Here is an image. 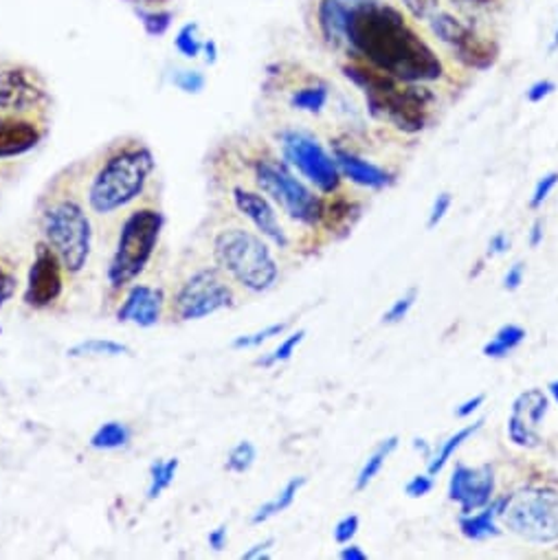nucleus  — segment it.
Segmentation results:
<instances>
[{
	"mask_svg": "<svg viewBox=\"0 0 558 560\" xmlns=\"http://www.w3.org/2000/svg\"><path fill=\"white\" fill-rule=\"evenodd\" d=\"M314 23L330 49L400 82L426 86L446 73L433 38L398 0H317Z\"/></svg>",
	"mask_w": 558,
	"mask_h": 560,
	"instance_id": "f257e3e1",
	"label": "nucleus"
},
{
	"mask_svg": "<svg viewBox=\"0 0 558 560\" xmlns=\"http://www.w3.org/2000/svg\"><path fill=\"white\" fill-rule=\"evenodd\" d=\"M344 75L365 92L370 115L400 133L416 135L429 126L435 95L424 84H407L365 62L350 60Z\"/></svg>",
	"mask_w": 558,
	"mask_h": 560,
	"instance_id": "f03ea898",
	"label": "nucleus"
},
{
	"mask_svg": "<svg viewBox=\"0 0 558 560\" xmlns=\"http://www.w3.org/2000/svg\"><path fill=\"white\" fill-rule=\"evenodd\" d=\"M154 172V157L148 148H128L110 157L88 187V202L95 213H115L139 198Z\"/></svg>",
	"mask_w": 558,
	"mask_h": 560,
	"instance_id": "7ed1b4c3",
	"label": "nucleus"
},
{
	"mask_svg": "<svg viewBox=\"0 0 558 560\" xmlns=\"http://www.w3.org/2000/svg\"><path fill=\"white\" fill-rule=\"evenodd\" d=\"M426 34L469 71H488L499 60V42L473 16L442 8L424 25Z\"/></svg>",
	"mask_w": 558,
	"mask_h": 560,
	"instance_id": "20e7f679",
	"label": "nucleus"
},
{
	"mask_svg": "<svg viewBox=\"0 0 558 560\" xmlns=\"http://www.w3.org/2000/svg\"><path fill=\"white\" fill-rule=\"evenodd\" d=\"M213 256L222 269L253 293H264L277 282L280 269L269 247L260 236L247 229H227L218 234Z\"/></svg>",
	"mask_w": 558,
	"mask_h": 560,
	"instance_id": "39448f33",
	"label": "nucleus"
},
{
	"mask_svg": "<svg viewBox=\"0 0 558 560\" xmlns=\"http://www.w3.org/2000/svg\"><path fill=\"white\" fill-rule=\"evenodd\" d=\"M163 215L154 209H139L124 222L117 249L108 266V282L115 290L135 282L148 266L159 245Z\"/></svg>",
	"mask_w": 558,
	"mask_h": 560,
	"instance_id": "423d86ee",
	"label": "nucleus"
},
{
	"mask_svg": "<svg viewBox=\"0 0 558 560\" xmlns=\"http://www.w3.org/2000/svg\"><path fill=\"white\" fill-rule=\"evenodd\" d=\"M501 523L523 540H558V490L547 486H528L501 499Z\"/></svg>",
	"mask_w": 558,
	"mask_h": 560,
	"instance_id": "0eeeda50",
	"label": "nucleus"
},
{
	"mask_svg": "<svg viewBox=\"0 0 558 560\" xmlns=\"http://www.w3.org/2000/svg\"><path fill=\"white\" fill-rule=\"evenodd\" d=\"M258 187L277 202L284 213L301 224H317L325 217V204L314 191H310L286 163L273 159H260L253 163Z\"/></svg>",
	"mask_w": 558,
	"mask_h": 560,
	"instance_id": "6e6552de",
	"label": "nucleus"
},
{
	"mask_svg": "<svg viewBox=\"0 0 558 560\" xmlns=\"http://www.w3.org/2000/svg\"><path fill=\"white\" fill-rule=\"evenodd\" d=\"M47 245L58 253L64 271L79 273L90 256V220L75 200L53 204L45 215Z\"/></svg>",
	"mask_w": 558,
	"mask_h": 560,
	"instance_id": "1a4fd4ad",
	"label": "nucleus"
},
{
	"mask_svg": "<svg viewBox=\"0 0 558 560\" xmlns=\"http://www.w3.org/2000/svg\"><path fill=\"white\" fill-rule=\"evenodd\" d=\"M282 152L290 167L308 178L321 194H334L342 185V172L323 146L308 133L286 130L282 135Z\"/></svg>",
	"mask_w": 558,
	"mask_h": 560,
	"instance_id": "9d476101",
	"label": "nucleus"
},
{
	"mask_svg": "<svg viewBox=\"0 0 558 560\" xmlns=\"http://www.w3.org/2000/svg\"><path fill=\"white\" fill-rule=\"evenodd\" d=\"M234 303L232 288L220 279L215 271L194 273L178 290L174 299V310L181 321H198L218 310H225Z\"/></svg>",
	"mask_w": 558,
	"mask_h": 560,
	"instance_id": "9b49d317",
	"label": "nucleus"
},
{
	"mask_svg": "<svg viewBox=\"0 0 558 560\" xmlns=\"http://www.w3.org/2000/svg\"><path fill=\"white\" fill-rule=\"evenodd\" d=\"M549 400L541 389H528L517 396L508 418V439L521 448H538L541 446V424L547 415Z\"/></svg>",
	"mask_w": 558,
	"mask_h": 560,
	"instance_id": "f8f14e48",
	"label": "nucleus"
},
{
	"mask_svg": "<svg viewBox=\"0 0 558 560\" xmlns=\"http://www.w3.org/2000/svg\"><path fill=\"white\" fill-rule=\"evenodd\" d=\"M495 495V471L491 464L464 466L458 464L449 480V499L460 506L462 514L478 512L493 501Z\"/></svg>",
	"mask_w": 558,
	"mask_h": 560,
	"instance_id": "ddd939ff",
	"label": "nucleus"
},
{
	"mask_svg": "<svg viewBox=\"0 0 558 560\" xmlns=\"http://www.w3.org/2000/svg\"><path fill=\"white\" fill-rule=\"evenodd\" d=\"M62 262L58 253L49 245H40L36 251V260L29 271V282L25 290V301L32 308H47L55 303L62 295Z\"/></svg>",
	"mask_w": 558,
	"mask_h": 560,
	"instance_id": "4468645a",
	"label": "nucleus"
},
{
	"mask_svg": "<svg viewBox=\"0 0 558 560\" xmlns=\"http://www.w3.org/2000/svg\"><path fill=\"white\" fill-rule=\"evenodd\" d=\"M234 202H236L238 211L256 224L258 232L264 238H269L271 242H275L282 249L288 245V238H286L282 224L277 220V213L264 196H260L256 191H247L243 187H236L234 189Z\"/></svg>",
	"mask_w": 558,
	"mask_h": 560,
	"instance_id": "2eb2a0df",
	"label": "nucleus"
},
{
	"mask_svg": "<svg viewBox=\"0 0 558 560\" xmlns=\"http://www.w3.org/2000/svg\"><path fill=\"white\" fill-rule=\"evenodd\" d=\"M45 99L42 88L25 71L0 73V112H25L34 110L38 101Z\"/></svg>",
	"mask_w": 558,
	"mask_h": 560,
	"instance_id": "dca6fc26",
	"label": "nucleus"
},
{
	"mask_svg": "<svg viewBox=\"0 0 558 560\" xmlns=\"http://www.w3.org/2000/svg\"><path fill=\"white\" fill-rule=\"evenodd\" d=\"M42 139V128L25 117L0 112V159H14L34 150Z\"/></svg>",
	"mask_w": 558,
	"mask_h": 560,
	"instance_id": "f3484780",
	"label": "nucleus"
},
{
	"mask_svg": "<svg viewBox=\"0 0 558 560\" xmlns=\"http://www.w3.org/2000/svg\"><path fill=\"white\" fill-rule=\"evenodd\" d=\"M163 290L152 286H133L126 301L122 303L117 319L122 323H135L139 327H152L161 319Z\"/></svg>",
	"mask_w": 558,
	"mask_h": 560,
	"instance_id": "a211bd4d",
	"label": "nucleus"
},
{
	"mask_svg": "<svg viewBox=\"0 0 558 560\" xmlns=\"http://www.w3.org/2000/svg\"><path fill=\"white\" fill-rule=\"evenodd\" d=\"M334 163H337L342 176L350 178L352 183L361 185V187H370V189H383L389 185L392 176L389 172H385L383 167L361 159L359 154L344 150V148H334Z\"/></svg>",
	"mask_w": 558,
	"mask_h": 560,
	"instance_id": "6ab92c4d",
	"label": "nucleus"
},
{
	"mask_svg": "<svg viewBox=\"0 0 558 560\" xmlns=\"http://www.w3.org/2000/svg\"><path fill=\"white\" fill-rule=\"evenodd\" d=\"M499 508H501V499H493L486 508H482V512L462 514L460 517V532L469 540H488V538L501 536V530L497 525Z\"/></svg>",
	"mask_w": 558,
	"mask_h": 560,
	"instance_id": "aec40b11",
	"label": "nucleus"
},
{
	"mask_svg": "<svg viewBox=\"0 0 558 560\" xmlns=\"http://www.w3.org/2000/svg\"><path fill=\"white\" fill-rule=\"evenodd\" d=\"M482 426H484V418H480L478 422H473V424H469V426L456 431L451 437H446V439L435 448V453H431V458H429V475L435 477L437 473H442L444 466L449 464V460L460 451L462 444L469 441Z\"/></svg>",
	"mask_w": 558,
	"mask_h": 560,
	"instance_id": "412c9836",
	"label": "nucleus"
},
{
	"mask_svg": "<svg viewBox=\"0 0 558 560\" xmlns=\"http://www.w3.org/2000/svg\"><path fill=\"white\" fill-rule=\"evenodd\" d=\"M398 444H400L398 435H392V437H385V439L374 448L372 456L365 460V464L361 466V471H359V475H357V482H355V490H357V493L368 490V486L379 477V473L385 469L387 460L394 456Z\"/></svg>",
	"mask_w": 558,
	"mask_h": 560,
	"instance_id": "4be33fe9",
	"label": "nucleus"
},
{
	"mask_svg": "<svg viewBox=\"0 0 558 560\" xmlns=\"http://www.w3.org/2000/svg\"><path fill=\"white\" fill-rule=\"evenodd\" d=\"M306 484H308V480L301 477V475H299V477H293L290 482H286V486H284L273 499H269L266 503H262V506L253 512L251 523H253V525H260V523H266V521H271L273 517L286 512V510L295 503L297 495L301 493V488H303Z\"/></svg>",
	"mask_w": 558,
	"mask_h": 560,
	"instance_id": "5701e85b",
	"label": "nucleus"
},
{
	"mask_svg": "<svg viewBox=\"0 0 558 560\" xmlns=\"http://www.w3.org/2000/svg\"><path fill=\"white\" fill-rule=\"evenodd\" d=\"M525 329L514 323L501 325L493 339L482 348V354L486 359H506L510 352H514L525 341Z\"/></svg>",
	"mask_w": 558,
	"mask_h": 560,
	"instance_id": "b1692460",
	"label": "nucleus"
},
{
	"mask_svg": "<svg viewBox=\"0 0 558 560\" xmlns=\"http://www.w3.org/2000/svg\"><path fill=\"white\" fill-rule=\"evenodd\" d=\"M128 441H131V428L117 420L103 422L90 435V446L95 451H120V448L128 446Z\"/></svg>",
	"mask_w": 558,
	"mask_h": 560,
	"instance_id": "393cba45",
	"label": "nucleus"
},
{
	"mask_svg": "<svg viewBox=\"0 0 558 560\" xmlns=\"http://www.w3.org/2000/svg\"><path fill=\"white\" fill-rule=\"evenodd\" d=\"M66 354L71 359H86V357H106V359H115V357H128L133 354V350L120 341H110V339H86L75 344L73 348L66 350Z\"/></svg>",
	"mask_w": 558,
	"mask_h": 560,
	"instance_id": "a878e982",
	"label": "nucleus"
},
{
	"mask_svg": "<svg viewBox=\"0 0 558 560\" xmlns=\"http://www.w3.org/2000/svg\"><path fill=\"white\" fill-rule=\"evenodd\" d=\"M178 473V460L170 458V460H157L150 466V484H148V499L154 501L159 499L176 480Z\"/></svg>",
	"mask_w": 558,
	"mask_h": 560,
	"instance_id": "bb28decb",
	"label": "nucleus"
},
{
	"mask_svg": "<svg viewBox=\"0 0 558 560\" xmlns=\"http://www.w3.org/2000/svg\"><path fill=\"white\" fill-rule=\"evenodd\" d=\"M327 103V88L317 84V86H303L299 90L293 92L290 97V105L297 108V110H303V112H321Z\"/></svg>",
	"mask_w": 558,
	"mask_h": 560,
	"instance_id": "cd10ccee",
	"label": "nucleus"
},
{
	"mask_svg": "<svg viewBox=\"0 0 558 560\" xmlns=\"http://www.w3.org/2000/svg\"><path fill=\"white\" fill-rule=\"evenodd\" d=\"M303 339H306V329L293 332L290 336H286V339H284L271 354H266L264 359H258L256 365H260V368H273V365H280V363L290 361L293 354H295V350L303 344Z\"/></svg>",
	"mask_w": 558,
	"mask_h": 560,
	"instance_id": "c85d7f7f",
	"label": "nucleus"
},
{
	"mask_svg": "<svg viewBox=\"0 0 558 560\" xmlns=\"http://www.w3.org/2000/svg\"><path fill=\"white\" fill-rule=\"evenodd\" d=\"M288 327V321H282V323H273V325H266L264 329H258V332H251V334H240L234 339L232 348L234 350H251V348H260L262 344L275 339V336L284 334Z\"/></svg>",
	"mask_w": 558,
	"mask_h": 560,
	"instance_id": "c756f323",
	"label": "nucleus"
},
{
	"mask_svg": "<svg viewBox=\"0 0 558 560\" xmlns=\"http://www.w3.org/2000/svg\"><path fill=\"white\" fill-rule=\"evenodd\" d=\"M256 460H258V448L249 439H243L232 448L227 456V471L243 475V473L251 471Z\"/></svg>",
	"mask_w": 558,
	"mask_h": 560,
	"instance_id": "7c9ffc66",
	"label": "nucleus"
},
{
	"mask_svg": "<svg viewBox=\"0 0 558 560\" xmlns=\"http://www.w3.org/2000/svg\"><path fill=\"white\" fill-rule=\"evenodd\" d=\"M398 5L418 25H424L431 16H435L444 8V0H398Z\"/></svg>",
	"mask_w": 558,
	"mask_h": 560,
	"instance_id": "2f4dec72",
	"label": "nucleus"
},
{
	"mask_svg": "<svg viewBox=\"0 0 558 560\" xmlns=\"http://www.w3.org/2000/svg\"><path fill=\"white\" fill-rule=\"evenodd\" d=\"M454 8L467 16H482V14H497L506 8L508 0H451Z\"/></svg>",
	"mask_w": 558,
	"mask_h": 560,
	"instance_id": "473e14b6",
	"label": "nucleus"
},
{
	"mask_svg": "<svg viewBox=\"0 0 558 560\" xmlns=\"http://www.w3.org/2000/svg\"><path fill=\"white\" fill-rule=\"evenodd\" d=\"M416 297H418V290H416V288H411V290H407L402 297H398V299L389 306V310L383 314V323H387V325L402 323V321L407 319V314L411 312V308H413V303H416Z\"/></svg>",
	"mask_w": 558,
	"mask_h": 560,
	"instance_id": "72a5a7b5",
	"label": "nucleus"
},
{
	"mask_svg": "<svg viewBox=\"0 0 558 560\" xmlns=\"http://www.w3.org/2000/svg\"><path fill=\"white\" fill-rule=\"evenodd\" d=\"M454 204V196L449 191H442L435 196L433 204H431V211H429V217H426V229H435L437 224L446 217V213H449Z\"/></svg>",
	"mask_w": 558,
	"mask_h": 560,
	"instance_id": "f704fd0d",
	"label": "nucleus"
},
{
	"mask_svg": "<svg viewBox=\"0 0 558 560\" xmlns=\"http://www.w3.org/2000/svg\"><path fill=\"white\" fill-rule=\"evenodd\" d=\"M556 185H558V172H547L545 176H541L536 187H534V191H532L530 207L538 209L549 198V194L556 189Z\"/></svg>",
	"mask_w": 558,
	"mask_h": 560,
	"instance_id": "c9c22d12",
	"label": "nucleus"
},
{
	"mask_svg": "<svg viewBox=\"0 0 558 560\" xmlns=\"http://www.w3.org/2000/svg\"><path fill=\"white\" fill-rule=\"evenodd\" d=\"M359 525H361V521H359L357 514L344 517L337 525H334V540H337L339 545L352 543V538H355L357 532H359Z\"/></svg>",
	"mask_w": 558,
	"mask_h": 560,
	"instance_id": "e433bc0d",
	"label": "nucleus"
},
{
	"mask_svg": "<svg viewBox=\"0 0 558 560\" xmlns=\"http://www.w3.org/2000/svg\"><path fill=\"white\" fill-rule=\"evenodd\" d=\"M435 482H433V475H413L407 486H405V495L411 497V499H420V497H426L431 490H433Z\"/></svg>",
	"mask_w": 558,
	"mask_h": 560,
	"instance_id": "4c0bfd02",
	"label": "nucleus"
},
{
	"mask_svg": "<svg viewBox=\"0 0 558 560\" xmlns=\"http://www.w3.org/2000/svg\"><path fill=\"white\" fill-rule=\"evenodd\" d=\"M554 92H556V84H554L551 79H538V82H534V84L528 88L525 97H528L530 103H541L543 99H547V97L554 95Z\"/></svg>",
	"mask_w": 558,
	"mask_h": 560,
	"instance_id": "58836bf2",
	"label": "nucleus"
},
{
	"mask_svg": "<svg viewBox=\"0 0 558 560\" xmlns=\"http://www.w3.org/2000/svg\"><path fill=\"white\" fill-rule=\"evenodd\" d=\"M523 279H525V264L517 262V264H512V266L508 269V273L504 275V288L510 290V293H514V290L521 288Z\"/></svg>",
	"mask_w": 558,
	"mask_h": 560,
	"instance_id": "ea45409f",
	"label": "nucleus"
},
{
	"mask_svg": "<svg viewBox=\"0 0 558 560\" xmlns=\"http://www.w3.org/2000/svg\"><path fill=\"white\" fill-rule=\"evenodd\" d=\"M14 293H16V277L0 266V308L5 306V301L12 299Z\"/></svg>",
	"mask_w": 558,
	"mask_h": 560,
	"instance_id": "a19ab883",
	"label": "nucleus"
},
{
	"mask_svg": "<svg viewBox=\"0 0 558 560\" xmlns=\"http://www.w3.org/2000/svg\"><path fill=\"white\" fill-rule=\"evenodd\" d=\"M227 540H230V532H227V525H218L215 530L209 532L207 536V543L213 551H222L227 547Z\"/></svg>",
	"mask_w": 558,
	"mask_h": 560,
	"instance_id": "79ce46f5",
	"label": "nucleus"
},
{
	"mask_svg": "<svg viewBox=\"0 0 558 560\" xmlns=\"http://www.w3.org/2000/svg\"><path fill=\"white\" fill-rule=\"evenodd\" d=\"M486 402V394H478L456 407V418H471Z\"/></svg>",
	"mask_w": 558,
	"mask_h": 560,
	"instance_id": "37998d69",
	"label": "nucleus"
},
{
	"mask_svg": "<svg viewBox=\"0 0 558 560\" xmlns=\"http://www.w3.org/2000/svg\"><path fill=\"white\" fill-rule=\"evenodd\" d=\"M508 251H510V238L504 232L495 234L488 242V256H504Z\"/></svg>",
	"mask_w": 558,
	"mask_h": 560,
	"instance_id": "c03bdc74",
	"label": "nucleus"
},
{
	"mask_svg": "<svg viewBox=\"0 0 558 560\" xmlns=\"http://www.w3.org/2000/svg\"><path fill=\"white\" fill-rule=\"evenodd\" d=\"M176 84H178L185 92H198V90L202 88L204 79H202L198 73H185L183 77H178Z\"/></svg>",
	"mask_w": 558,
	"mask_h": 560,
	"instance_id": "a18cd8bd",
	"label": "nucleus"
},
{
	"mask_svg": "<svg viewBox=\"0 0 558 560\" xmlns=\"http://www.w3.org/2000/svg\"><path fill=\"white\" fill-rule=\"evenodd\" d=\"M275 545V540L273 538H266V540H262V543H256L251 549H247L245 553H243V558H247V560H253V558H269L271 553H269V549Z\"/></svg>",
	"mask_w": 558,
	"mask_h": 560,
	"instance_id": "49530a36",
	"label": "nucleus"
},
{
	"mask_svg": "<svg viewBox=\"0 0 558 560\" xmlns=\"http://www.w3.org/2000/svg\"><path fill=\"white\" fill-rule=\"evenodd\" d=\"M530 247L536 249L543 245V220H534L532 227H530V238H528Z\"/></svg>",
	"mask_w": 558,
	"mask_h": 560,
	"instance_id": "de8ad7c7",
	"label": "nucleus"
},
{
	"mask_svg": "<svg viewBox=\"0 0 558 560\" xmlns=\"http://www.w3.org/2000/svg\"><path fill=\"white\" fill-rule=\"evenodd\" d=\"M339 558H344V560H368V553H365L359 545L348 543V547H344V549H342Z\"/></svg>",
	"mask_w": 558,
	"mask_h": 560,
	"instance_id": "09e8293b",
	"label": "nucleus"
},
{
	"mask_svg": "<svg viewBox=\"0 0 558 560\" xmlns=\"http://www.w3.org/2000/svg\"><path fill=\"white\" fill-rule=\"evenodd\" d=\"M558 51V18H556V27H554V34L549 38V47H547V53L554 55Z\"/></svg>",
	"mask_w": 558,
	"mask_h": 560,
	"instance_id": "8fccbe9b",
	"label": "nucleus"
},
{
	"mask_svg": "<svg viewBox=\"0 0 558 560\" xmlns=\"http://www.w3.org/2000/svg\"><path fill=\"white\" fill-rule=\"evenodd\" d=\"M413 446L418 448V451H422V453H424V458H426V460L431 458V448L424 444V439H413Z\"/></svg>",
	"mask_w": 558,
	"mask_h": 560,
	"instance_id": "3c124183",
	"label": "nucleus"
},
{
	"mask_svg": "<svg viewBox=\"0 0 558 560\" xmlns=\"http://www.w3.org/2000/svg\"><path fill=\"white\" fill-rule=\"evenodd\" d=\"M549 394H551V398L558 402V381H551V383H549Z\"/></svg>",
	"mask_w": 558,
	"mask_h": 560,
	"instance_id": "603ef678",
	"label": "nucleus"
}]
</instances>
